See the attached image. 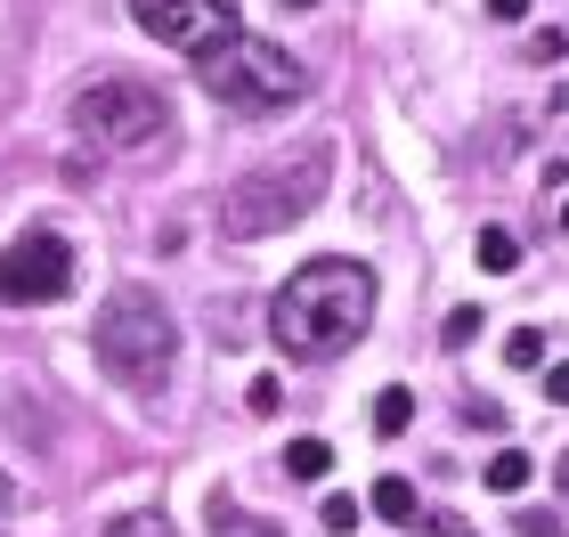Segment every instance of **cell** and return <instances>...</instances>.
<instances>
[{
	"label": "cell",
	"instance_id": "cell-16",
	"mask_svg": "<svg viewBox=\"0 0 569 537\" xmlns=\"http://www.w3.org/2000/svg\"><path fill=\"white\" fill-rule=\"evenodd\" d=\"M244 407H252V416H277V407H284V382H277V375H252Z\"/></svg>",
	"mask_w": 569,
	"mask_h": 537
},
{
	"label": "cell",
	"instance_id": "cell-18",
	"mask_svg": "<svg viewBox=\"0 0 569 537\" xmlns=\"http://www.w3.org/2000/svg\"><path fill=\"white\" fill-rule=\"evenodd\" d=\"M546 399L569 407V358H546Z\"/></svg>",
	"mask_w": 569,
	"mask_h": 537
},
{
	"label": "cell",
	"instance_id": "cell-19",
	"mask_svg": "<svg viewBox=\"0 0 569 537\" xmlns=\"http://www.w3.org/2000/svg\"><path fill=\"white\" fill-rule=\"evenodd\" d=\"M423 537H472V529H463L456 514H431V521H423Z\"/></svg>",
	"mask_w": 569,
	"mask_h": 537
},
{
	"label": "cell",
	"instance_id": "cell-7",
	"mask_svg": "<svg viewBox=\"0 0 569 537\" xmlns=\"http://www.w3.org/2000/svg\"><path fill=\"white\" fill-rule=\"evenodd\" d=\"M131 17H139L147 41L179 49V58H212L220 41L244 33V24H237V0H131Z\"/></svg>",
	"mask_w": 569,
	"mask_h": 537
},
{
	"label": "cell",
	"instance_id": "cell-17",
	"mask_svg": "<svg viewBox=\"0 0 569 537\" xmlns=\"http://www.w3.org/2000/svg\"><path fill=\"white\" fill-rule=\"evenodd\" d=\"M448 350H463V342H480V310H448V335H439Z\"/></svg>",
	"mask_w": 569,
	"mask_h": 537
},
{
	"label": "cell",
	"instance_id": "cell-9",
	"mask_svg": "<svg viewBox=\"0 0 569 537\" xmlns=\"http://www.w3.org/2000/svg\"><path fill=\"white\" fill-rule=\"evenodd\" d=\"M367 505H375V521H416L423 514V497H416V480H407V473H382L367 489Z\"/></svg>",
	"mask_w": 569,
	"mask_h": 537
},
{
	"label": "cell",
	"instance_id": "cell-15",
	"mask_svg": "<svg viewBox=\"0 0 569 537\" xmlns=\"http://www.w3.org/2000/svg\"><path fill=\"white\" fill-rule=\"evenodd\" d=\"M107 537H171V521L163 514H122V521H107Z\"/></svg>",
	"mask_w": 569,
	"mask_h": 537
},
{
	"label": "cell",
	"instance_id": "cell-4",
	"mask_svg": "<svg viewBox=\"0 0 569 537\" xmlns=\"http://www.w3.org/2000/svg\"><path fill=\"white\" fill-rule=\"evenodd\" d=\"M203 66V90L220 98V107H237V115H269V107H293V98L309 90V73L293 49H277L261 33H237V41H220L212 58H196Z\"/></svg>",
	"mask_w": 569,
	"mask_h": 537
},
{
	"label": "cell",
	"instance_id": "cell-20",
	"mask_svg": "<svg viewBox=\"0 0 569 537\" xmlns=\"http://www.w3.org/2000/svg\"><path fill=\"white\" fill-rule=\"evenodd\" d=\"M488 17H497V24H521V17H529V0H488Z\"/></svg>",
	"mask_w": 569,
	"mask_h": 537
},
{
	"label": "cell",
	"instance_id": "cell-6",
	"mask_svg": "<svg viewBox=\"0 0 569 537\" xmlns=\"http://www.w3.org/2000/svg\"><path fill=\"white\" fill-rule=\"evenodd\" d=\"M66 294H73V245L58 228H24L17 245H0V301L9 310H41Z\"/></svg>",
	"mask_w": 569,
	"mask_h": 537
},
{
	"label": "cell",
	"instance_id": "cell-5",
	"mask_svg": "<svg viewBox=\"0 0 569 537\" xmlns=\"http://www.w3.org/2000/svg\"><path fill=\"white\" fill-rule=\"evenodd\" d=\"M73 131H82L90 147H147V139L171 131V107H163V90L107 73V82L73 90Z\"/></svg>",
	"mask_w": 569,
	"mask_h": 537
},
{
	"label": "cell",
	"instance_id": "cell-2",
	"mask_svg": "<svg viewBox=\"0 0 569 537\" xmlns=\"http://www.w3.org/2000/svg\"><path fill=\"white\" fill-rule=\"evenodd\" d=\"M326 171H333V147L326 139L293 147V156L269 163V171H244L237 188H228V203H220V228L237 245H261V237H277V228L309 220V212H318V196H326Z\"/></svg>",
	"mask_w": 569,
	"mask_h": 537
},
{
	"label": "cell",
	"instance_id": "cell-25",
	"mask_svg": "<svg viewBox=\"0 0 569 537\" xmlns=\"http://www.w3.org/2000/svg\"><path fill=\"white\" fill-rule=\"evenodd\" d=\"M252 537H269V529H252Z\"/></svg>",
	"mask_w": 569,
	"mask_h": 537
},
{
	"label": "cell",
	"instance_id": "cell-14",
	"mask_svg": "<svg viewBox=\"0 0 569 537\" xmlns=\"http://www.w3.org/2000/svg\"><path fill=\"white\" fill-rule=\"evenodd\" d=\"M318 529H326V537H350V529H358V497H326Z\"/></svg>",
	"mask_w": 569,
	"mask_h": 537
},
{
	"label": "cell",
	"instance_id": "cell-10",
	"mask_svg": "<svg viewBox=\"0 0 569 537\" xmlns=\"http://www.w3.org/2000/svg\"><path fill=\"white\" fill-rule=\"evenodd\" d=\"M407 424H416V391H407V382H382V391H375V431L399 440Z\"/></svg>",
	"mask_w": 569,
	"mask_h": 537
},
{
	"label": "cell",
	"instance_id": "cell-23",
	"mask_svg": "<svg viewBox=\"0 0 569 537\" xmlns=\"http://www.w3.org/2000/svg\"><path fill=\"white\" fill-rule=\"evenodd\" d=\"M284 9H309V0H284Z\"/></svg>",
	"mask_w": 569,
	"mask_h": 537
},
{
	"label": "cell",
	"instance_id": "cell-21",
	"mask_svg": "<svg viewBox=\"0 0 569 537\" xmlns=\"http://www.w3.org/2000/svg\"><path fill=\"white\" fill-rule=\"evenodd\" d=\"M553 480H561V489H569V456H561V465H553Z\"/></svg>",
	"mask_w": 569,
	"mask_h": 537
},
{
	"label": "cell",
	"instance_id": "cell-12",
	"mask_svg": "<svg viewBox=\"0 0 569 537\" xmlns=\"http://www.w3.org/2000/svg\"><path fill=\"white\" fill-rule=\"evenodd\" d=\"M284 473H293V480H326L333 473V448L326 440H293V448H284Z\"/></svg>",
	"mask_w": 569,
	"mask_h": 537
},
{
	"label": "cell",
	"instance_id": "cell-13",
	"mask_svg": "<svg viewBox=\"0 0 569 537\" xmlns=\"http://www.w3.org/2000/svg\"><path fill=\"white\" fill-rule=\"evenodd\" d=\"M505 367H546V335H537V326H512L505 335Z\"/></svg>",
	"mask_w": 569,
	"mask_h": 537
},
{
	"label": "cell",
	"instance_id": "cell-24",
	"mask_svg": "<svg viewBox=\"0 0 569 537\" xmlns=\"http://www.w3.org/2000/svg\"><path fill=\"white\" fill-rule=\"evenodd\" d=\"M561 228H569V203H561Z\"/></svg>",
	"mask_w": 569,
	"mask_h": 537
},
{
	"label": "cell",
	"instance_id": "cell-22",
	"mask_svg": "<svg viewBox=\"0 0 569 537\" xmlns=\"http://www.w3.org/2000/svg\"><path fill=\"white\" fill-rule=\"evenodd\" d=\"M0 521H9V480H0Z\"/></svg>",
	"mask_w": 569,
	"mask_h": 537
},
{
	"label": "cell",
	"instance_id": "cell-1",
	"mask_svg": "<svg viewBox=\"0 0 569 537\" xmlns=\"http://www.w3.org/2000/svg\"><path fill=\"white\" fill-rule=\"evenodd\" d=\"M375 301H382V286H375L367 261H350V252H318V261H301L277 286L269 335H277L284 358H342L375 326Z\"/></svg>",
	"mask_w": 569,
	"mask_h": 537
},
{
	"label": "cell",
	"instance_id": "cell-8",
	"mask_svg": "<svg viewBox=\"0 0 569 537\" xmlns=\"http://www.w3.org/2000/svg\"><path fill=\"white\" fill-rule=\"evenodd\" d=\"M529 473H537V456H529V448H497V456L480 465L488 497H521V489H529Z\"/></svg>",
	"mask_w": 569,
	"mask_h": 537
},
{
	"label": "cell",
	"instance_id": "cell-11",
	"mask_svg": "<svg viewBox=\"0 0 569 537\" xmlns=\"http://www.w3.org/2000/svg\"><path fill=\"white\" fill-rule=\"evenodd\" d=\"M480 269L512 277V269H521V237H512V228H480Z\"/></svg>",
	"mask_w": 569,
	"mask_h": 537
},
{
	"label": "cell",
	"instance_id": "cell-3",
	"mask_svg": "<svg viewBox=\"0 0 569 537\" xmlns=\"http://www.w3.org/2000/svg\"><path fill=\"white\" fill-rule=\"evenodd\" d=\"M98 367L131 391H163L179 367V326L147 286H114L107 310H98Z\"/></svg>",
	"mask_w": 569,
	"mask_h": 537
}]
</instances>
